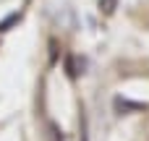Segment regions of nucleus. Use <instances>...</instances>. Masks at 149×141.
<instances>
[{
    "instance_id": "1",
    "label": "nucleus",
    "mask_w": 149,
    "mask_h": 141,
    "mask_svg": "<svg viewBox=\"0 0 149 141\" xmlns=\"http://www.w3.org/2000/svg\"><path fill=\"white\" fill-rule=\"evenodd\" d=\"M16 21H21V13H10L5 21H0V31H8V29H10Z\"/></svg>"
},
{
    "instance_id": "2",
    "label": "nucleus",
    "mask_w": 149,
    "mask_h": 141,
    "mask_svg": "<svg viewBox=\"0 0 149 141\" xmlns=\"http://www.w3.org/2000/svg\"><path fill=\"white\" fill-rule=\"evenodd\" d=\"M115 8H118V0H100V10H102L105 16H110Z\"/></svg>"
}]
</instances>
